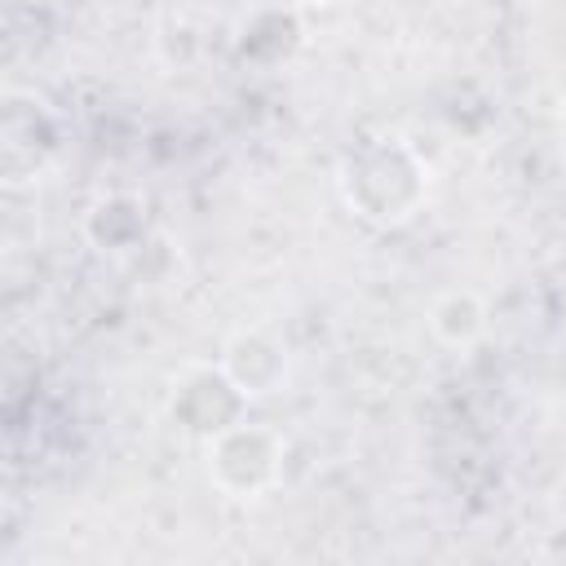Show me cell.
Listing matches in <instances>:
<instances>
[{"label": "cell", "mask_w": 566, "mask_h": 566, "mask_svg": "<svg viewBox=\"0 0 566 566\" xmlns=\"http://www.w3.org/2000/svg\"><path fill=\"white\" fill-rule=\"evenodd\" d=\"M562 142H566V102H562Z\"/></svg>", "instance_id": "cell-5"}, {"label": "cell", "mask_w": 566, "mask_h": 566, "mask_svg": "<svg viewBox=\"0 0 566 566\" xmlns=\"http://www.w3.org/2000/svg\"><path fill=\"white\" fill-rule=\"evenodd\" d=\"M221 371L243 398H265V394H279V385L287 380V349L265 332H239L226 345Z\"/></svg>", "instance_id": "cell-3"}, {"label": "cell", "mask_w": 566, "mask_h": 566, "mask_svg": "<svg viewBox=\"0 0 566 566\" xmlns=\"http://www.w3.org/2000/svg\"><path fill=\"white\" fill-rule=\"evenodd\" d=\"M429 332L447 349H469L486 332V301L469 287H451L429 305Z\"/></svg>", "instance_id": "cell-4"}, {"label": "cell", "mask_w": 566, "mask_h": 566, "mask_svg": "<svg viewBox=\"0 0 566 566\" xmlns=\"http://www.w3.org/2000/svg\"><path fill=\"white\" fill-rule=\"evenodd\" d=\"M208 478L230 500H256L283 478V438L265 424L230 420L208 433Z\"/></svg>", "instance_id": "cell-2"}, {"label": "cell", "mask_w": 566, "mask_h": 566, "mask_svg": "<svg viewBox=\"0 0 566 566\" xmlns=\"http://www.w3.org/2000/svg\"><path fill=\"white\" fill-rule=\"evenodd\" d=\"M340 186H345V199L358 208V217L398 226L416 217L429 177H424V164L398 137H380L349 155Z\"/></svg>", "instance_id": "cell-1"}]
</instances>
